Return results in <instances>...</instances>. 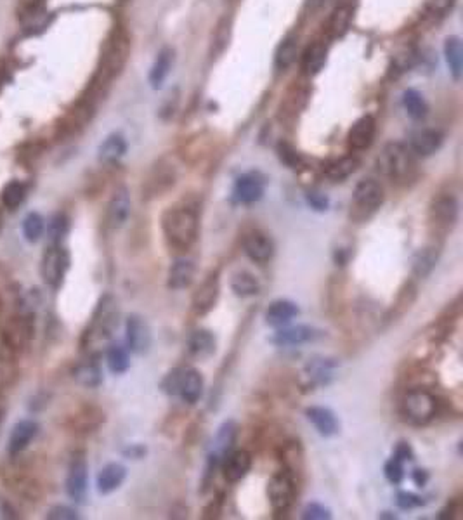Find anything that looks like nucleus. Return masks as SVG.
Wrapping results in <instances>:
<instances>
[{
	"instance_id": "f257e3e1",
	"label": "nucleus",
	"mask_w": 463,
	"mask_h": 520,
	"mask_svg": "<svg viewBox=\"0 0 463 520\" xmlns=\"http://www.w3.org/2000/svg\"><path fill=\"white\" fill-rule=\"evenodd\" d=\"M161 229L170 246L191 248L200 234V212L188 201L172 205L161 215Z\"/></svg>"
},
{
	"instance_id": "f03ea898",
	"label": "nucleus",
	"mask_w": 463,
	"mask_h": 520,
	"mask_svg": "<svg viewBox=\"0 0 463 520\" xmlns=\"http://www.w3.org/2000/svg\"><path fill=\"white\" fill-rule=\"evenodd\" d=\"M204 377L195 368H174L160 381L161 392L181 397L186 404H196L204 396Z\"/></svg>"
},
{
	"instance_id": "7ed1b4c3",
	"label": "nucleus",
	"mask_w": 463,
	"mask_h": 520,
	"mask_svg": "<svg viewBox=\"0 0 463 520\" xmlns=\"http://www.w3.org/2000/svg\"><path fill=\"white\" fill-rule=\"evenodd\" d=\"M384 188L375 179H363L356 184L351 203V219L356 222H364L373 217L378 208L384 205Z\"/></svg>"
},
{
	"instance_id": "20e7f679",
	"label": "nucleus",
	"mask_w": 463,
	"mask_h": 520,
	"mask_svg": "<svg viewBox=\"0 0 463 520\" xmlns=\"http://www.w3.org/2000/svg\"><path fill=\"white\" fill-rule=\"evenodd\" d=\"M415 167L413 153L408 146L401 143L385 144L382 153L377 158V170L384 177L392 181H403L411 174Z\"/></svg>"
},
{
	"instance_id": "39448f33",
	"label": "nucleus",
	"mask_w": 463,
	"mask_h": 520,
	"mask_svg": "<svg viewBox=\"0 0 463 520\" xmlns=\"http://www.w3.org/2000/svg\"><path fill=\"white\" fill-rule=\"evenodd\" d=\"M401 413L408 423L415 427L428 425L437 413V399L425 388L408 390L401 399Z\"/></svg>"
},
{
	"instance_id": "423d86ee",
	"label": "nucleus",
	"mask_w": 463,
	"mask_h": 520,
	"mask_svg": "<svg viewBox=\"0 0 463 520\" xmlns=\"http://www.w3.org/2000/svg\"><path fill=\"white\" fill-rule=\"evenodd\" d=\"M458 200L453 194L444 192L432 200L431 210H428V224H431L435 238L446 236L455 228L456 221H458Z\"/></svg>"
},
{
	"instance_id": "0eeeda50",
	"label": "nucleus",
	"mask_w": 463,
	"mask_h": 520,
	"mask_svg": "<svg viewBox=\"0 0 463 520\" xmlns=\"http://www.w3.org/2000/svg\"><path fill=\"white\" fill-rule=\"evenodd\" d=\"M268 498L275 512H288L297 499L295 475L286 470V468L276 472L268 482Z\"/></svg>"
},
{
	"instance_id": "6e6552de",
	"label": "nucleus",
	"mask_w": 463,
	"mask_h": 520,
	"mask_svg": "<svg viewBox=\"0 0 463 520\" xmlns=\"http://www.w3.org/2000/svg\"><path fill=\"white\" fill-rule=\"evenodd\" d=\"M70 264H72V259H70L68 250L63 245H50L43 253L42 268H40L46 285L54 290L59 288L66 278V272L70 271Z\"/></svg>"
},
{
	"instance_id": "1a4fd4ad",
	"label": "nucleus",
	"mask_w": 463,
	"mask_h": 520,
	"mask_svg": "<svg viewBox=\"0 0 463 520\" xmlns=\"http://www.w3.org/2000/svg\"><path fill=\"white\" fill-rule=\"evenodd\" d=\"M118 326V303L113 295L101 297L96 310H94L92 323L87 332L89 339L106 340L115 333Z\"/></svg>"
},
{
	"instance_id": "9d476101",
	"label": "nucleus",
	"mask_w": 463,
	"mask_h": 520,
	"mask_svg": "<svg viewBox=\"0 0 463 520\" xmlns=\"http://www.w3.org/2000/svg\"><path fill=\"white\" fill-rule=\"evenodd\" d=\"M125 342H127V349L137 356H143L151 349L153 333L148 321L139 314H130L125 319Z\"/></svg>"
},
{
	"instance_id": "9b49d317",
	"label": "nucleus",
	"mask_w": 463,
	"mask_h": 520,
	"mask_svg": "<svg viewBox=\"0 0 463 520\" xmlns=\"http://www.w3.org/2000/svg\"><path fill=\"white\" fill-rule=\"evenodd\" d=\"M89 489V467L83 452H75L70 461L68 477H66V494L75 503H83Z\"/></svg>"
},
{
	"instance_id": "f8f14e48",
	"label": "nucleus",
	"mask_w": 463,
	"mask_h": 520,
	"mask_svg": "<svg viewBox=\"0 0 463 520\" xmlns=\"http://www.w3.org/2000/svg\"><path fill=\"white\" fill-rule=\"evenodd\" d=\"M266 192V177L260 172H246L235 181L233 201L239 205H252L262 200Z\"/></svg>"
},
{
	"instance_id": "ddd939ff",
	"label": "nucleus",
	"mask_w": 463,
	"mask_h": 520,
	"mask_svg": "<svg viewBox=\"0 0 463 520\" xmlns=\"http://www.w3.org/2000/svg\"><path fill=\"white\" fill-rule=\"evenodd\" d=\"M324 332L314 328V326H307V324H297V326H282L278 332L273 333L269 342L275 343L278 347H295L304 346V343L316 342V340L323 339Z\"/></svg>"
},
{
	"instance_id": "4468645a",
	"label": "nucleus",
	"mask_w": 463,
	"mask_h": 520,
	"mask_svg": "<svg viewBox=\"0 0 463 520\" xmlns=\"http://www.w3.org/2000/svg\"><path fill=\"white\" fill-rule=\"evenodd\" d=\"M219 295H221V279H219V272H212L207 278L201 281V285L195 290L191 299L193 312L198 316L210 312L217 303Z\"/></svg>"
},
{
	"instance_id": "2eb2a0df",
	"label": "nucleus",
	"mask_w": 463,
	"mask_h": 520,
	"mask_svg": "<svg viewBox=\"0 0 463 520\" xmlns=\"http://www.w3.org/2000/svg\"><path fill=\"white\" fill-rule=\"evenodd\" d=\"M243 252L255 264H268L275 257V243L266 232L250 231L243 238Z\"/></svg>"
},
{
	"instance_id": "dca6fc26",
	"label": "nucleus",
	"mask_w": 463,
	"mask_h": 520,
	"mask_svg": "<svg viewBox=\"0 0 463 520\" xmlns=\"http://www.w3.org/2000/svg\"><path fill=\"white\" fill-rule=\"evenodd\" d=\"M252 463V454H250L248 451H245V449H236L235 451V449H233V451H229L221 461L222 475H224L226 481L235 484V482L243 481V479L248 475Z\"/></svg>"
},
{
	"instance_id": "f3484780",
	"label": "nucleus",
	"mask_w": 463,
	"mask_h": 520,
	"mask_svg": "<svg viewBox=\"0 0 463 520\" xmlns=\"http://www.w3.org/2000/svg\"><path fill=\"white\" fill-rule=\"evenodd\" d=\"M375 136H377V121L373 117L366 114V117H361L359 120L354 121L349 134H347V144L354 151L368 150L373 144Z\"/></svg>"
},
{
	"instance_id": "a211bd4d",
	"label": "nucleus",
	"mask_w": 463,
	"mask_h": 520,
	"mask_svg": "<svg viewBox=\"0 0 463 520\" xmlns=\"http://www.w3.org/2000/svg\"><path fill=\"white\" fill-rule=\"evenodd\" d=\"M128 50H130L128 37L125 35L124 32L115 33L113 39H111L110 42V47H108L106 56H104V72H106L108 75H117V73L124 68L125 63H127Z\"/></svg>"
},
{
	"instance_id": "6ab92c4d",
	"label": "nucleus",
	"mask_w": 463,
	"mask_h": 520,
	"mask_svg": "<svg viewBox=\"0 0 463 520\" xmlns=\"http://www.w3.org/2000/svg\"><path fill=\"white\" fill-rule=\"evenodd\" d=\"M306 418L313 423L316 432L323 437H333L340 432V420L330 408L309 406L306 410Z\"/></svg>"
},
{
	"instance_id": "aec40b11",
	"label": "nucleus",
	"mask_w": 463,
	"mask_h": 520,
	"mask_svg": "<svg viewBox=\"0 0 463 520\" xmlns=\"http://www.w3.org/2000/svg\"><path fill=\"white\" fill-rule=\"evenodd\" d=\"M196 278V264L193 259L181 257L172 262L167 272V286L170 290H186Z\"/></svg>"
},
{
	"instance_id": "412c9836",
	"label": "nucleus",
	"mask_w": 463,
	"mask_h": 520,
	"mask_svg": "<svg viewBox=\"0 0 463 520\" xmlns=\"http://www.w3.org/2000/svg\"><path fill=\"white\" fill-rule=\"evenodd\" d=\"M300 314L299 306L292 300L286 299H278L275 302H271L264 312V321L266 324L273 326V328H282L286 324L292 323V319H295Z\"/></svg>"
},
{
	"instance_id": "4be33fe9",
	"label": "nucleus",
	"mask_w": 463,
	"mask_h": 520,
	"mask_svg": "<svg viewBox=\"0 0 463 520\" xmlns=\"http://www.w3.org/2000/svg\"><path fill=\"white\" fill-rule=\"evenodd\" d=\"M128 215H130V194H128L127 188H118L113 192L110 203H108L106 210V221L111 229H120L121 226L127 222Z\"/></svg>"
},
{
	"instance_id": "5701e85b",
	"label": "nucleus",
	"mask_w": 463,
	"mask_h": 520,
	"mask_svg": "<svg viewBox=\"0 0 463 520\" xmlns=\"http://www.w3.org/2000/svg\"><path fill=\"white\" fill-rule=\"evenodd\" d=\"M442 146V134L434 128H422L411 134L410 150L417 157H431Z\"/></svg>"
},
{
	"instance_id": "b1692460",
	"label": "nucleus",
	"mask_w": 463,
	"mask_h": 520,
	"mask_svg": "<svg viewBox=\"0 0 463 520\" xmlns=\"http://www.w3.org/2000/svg\"><path fill=\"white\" fill-rule=\"evenodd\" d=\"M39 432V423L35 420H21L14 425L11 435H9L8 451L11 457L25 451Z\"/></svg>"
},
{
	"instance_id": "393cba45",
	"label": "nucleus",
	"mask_w": 463,
	"mask_h": 520,
	"mask_svg": "<svg viewBox=\"0 0 463 520\" xmlns=\"http://www.w3.org/2000/svg\"><path fill=\"white\" fill-rule=\"evenodd\" d=\"M125 479H127V468L121 463L111 461V463L104 465L99 470V474H97V491L101 494H111V492L117 491L124 484Z\"/></svg>"
},
{
	"instance_id": "a878e982",
	"label": "nucleus",
	"mask_w": 463,
	"mask_h": 520,
	"mask_svg": "<svg viewBox=\"0 0 463 520\" xmlns=\"http://www.w3.org/2000/svg\"><path fill=\"white\" fill-rule=\"evenodd\" d=\"M217 349V340L210 330H195L188 339V350L196 359H208L215 354Z\"/></svg>"
},
{
	"instance_id": "bb28decb",
	"label": "nucleus",
	"mask_w": 463,
	"mask_h": 520,
	"mask_svg": "<svg viewBox=\"0 0 463 520\" xmlns=\"http://www.w3.org/2000/svg\"><path fill=\"white\" fill-rule=\"evenodd\" d=\"M127 153V141L121 134H111L106 139L101 143L99 150H97V158L101 163L113 165L120 161Z\"/></svg>"
},
{
	"instance_id": "cd10ccee",
	"label": "nucleus",
	"mask_w": 463,
	"mask_h": 520,
	"mask_svg": "<svg viewBox=\"0 0 463 520\" xmlns=\"http://www.w3.org/2000/svg\"><path fill=\"white\" fill-rule=\"evenodd\" d=\"M337 366H339V363L335 359H328V357L309 361L306 366V374L311 380V385L323 387V385L330 383L333 378V370Z\"/></svg>"
},
{
	"instance_id": "c85d7f7f",
	"label": "nucleus",
	"mask_w": 463,
	"mask_h": 520,
	"mask_svg": "<svg viewBox=\"0 0 463 520\" xmlns=\"http://www.w3.org/2000/svg\"><path fill=\"white\" fill-rule=\"evenodd\" d=\"M238 423L235 420H226L221 427L217 428V434L214 439V449L212 452L217 454L219 458H224L229 451H233L238 439Z\"/></svg>"
},
{
	"instance_id": "c756f323",
	"label": "nucleus",
	"mask_w": 463,
	"mask_h": 520,
	"mask_svg": "<svg viewBox=\"0 0 463 520\" xmlns=\"http://www.w3.org/2000/svg\"><path fill=\"white\" fill-rule=\"evenodd\" d=\"M73 380L86 388H96L103 383V371L97 361H83L73 370Z\"/></svg>"
},
{
	"instance_id": "7c9ffc66",
	"label": "nucleus",
	"mask_w": 463,
	"mask_h": 520,
	"mask_svg": "<svg viewBox=\"0 0 463 520\" xmlns=\"http://www.w3.org/2000/svg\"><path fill=\"white\" fill-rule=\"evenodd\" d=\"M231 292L239 299H248V297L259 295L260 283L252 272L248 271H238L231 276Z\"/></svg>"
},
{
	"instance_id": "2f4dec72",
	"label": "nucleus",
	"mask_w": 463,
	"mask_h": 520,
	"mask_svg": "<svg viewBox=\"0 0 463 520\" xmlns=\"http://www.w3.org/2000/svg\"><path fill=\"white\" fill-rule=\"evenodd\" d=\"M172 64H174V50L165 47V49H161L160 52H158L157 59H155L153 66H151L150 83L153 89L161 87V83L165 82V79H167L168 73H170Z\"/></svg>"
},
{
	"instance_id": "473e14b6",
	"label": "nucleus",
	"mask_w": 463,
	"mask_h": 520,
	"mask_svg": "<svg viewBox=\"0 0 463 520\" xmlns=\"http://www.w3.org/2000/svg\"><path fill=\"white\" fill-rule=\"evenodd\" d=\"M175 184V168L172 165L160 163L153 170L151 181H148V189L151 197H160L161 192L168 191Z\"/></svg>"
},
{
	"instance_id": "72a5a7b5",
	"label": "nucleus",
	"mask_w": 463,
	"mask_h": 520,
	"mask_svg": "<svg viewBox=\"0 0 463 520\" xmlns=\"http://www.w3.org/2000/svg\"><path fill=\"white\" fill-rule=\"evenodd\" d=\"M444 56L448 68L455 80H460L463 72V47L458 37H448L444 42Z\"/></svg>"
},
{
	"instance_id": "f704fd0d",
	"label": "nucleus",
	"mask_w": 463,
	"mask_h": 520,
	"mask_svg": "<svg viewBox=\"0 0 463 520\" xmlns=\"http://www.w3.org/2000/svg\"><path fill=\"white\" fill-rule=\"evenodd\" d=\"M354 9L351 4H342L339 8L333 9L330 21H328V33L332 37H342L344 33L349 30L351 23H353Z\"/></svg>"
},
{
	"instance_id": "c9c22d12",
	"label": "nucleus",
	"mask_w": 463,
	"mask_h": 520,
	"mask_svg": "<svg viewBox=\"0 0 463 520\" xmlns=\"http://www.w3.org/2000/svg\"><path fill=\"white\" fill-rule=\"evenodd\" d=\"M359 168V160L356 157H344L340 160L332 161L324 168V175L333 182H342Z\"/></svg>"
},
{
	"instance_id": "e433bc0d",
	"label": "nucleus",
	"mask_w": 463,
	"mask_h": 520,
	"mask_svg": "<svg viewBox=\"0 0 463 520\" xmlns=\"http://www.w3.org/2000/svg\"><path fill=\"white\" fill-rule=\"evenodd\" d=\"M326 47L323 43H313L306 49L302 56V70L307 75H316L323 70L324 63H326Z\"/></svg>"
},
{
	"instance_id": "4c0bfd02",
	"label": "nucleus",
	"mask_w": 463,
	"mask_h": 520,
	"mask_svg": "<svg viewBox=\"0 0 463 520\" xmlns=\"http://www.w3.org/2000/svg\"><path fill=\"white\" fill-rule=\"evenodd\" d=\"M437 259H439L437 245H431V246H427V248L420 250L413 260V272L418 276V278H425V276L431 274L432 269L435 268Z\"/></svg>"
},
{
	"instance_id": "58836bf2",
	"label": "nucleus",
	"mask_w": 463,
	"mask_h": 520,
	"mask_svg": "<svg viewBox=\"0 0 463 520\" xmlns=\"http://www.w3.org/2000/svg\"><path fill=\"white\" fill-rule=\"evenodd\" d=\"M106 363L111 373L124 374L125 371L130 368V357H128V350L120 343H113L108 347L106 350Z\"/></svg>"
},
{
	"instance_id": "ea45409f",
	"label": "nucleus",
	"mask_w": 463,
	"mask_h": 520,
	"mask_svg": "<svg viewBox=\"0 0 463 520\" xmlns=\"http://www.w3.org/2000/svg\"><path fill=\"white\" fill-rule=\"evenodd\" d=\"M403 106H404V110H406V113L410 114L413 120H422V118H425V114H427V111H428L424 96L415 89L404 90Z\"/></svg>"
},
{
	"instance_id": "a19ab883",
	"label": "nucleus",
	"mask_w": 463,
	"mask_h": 520,
	"mask_svg": "<svg viewBox=\"0 0 463 520\" xmlns=\"http://www.w3.org/2000/svg\"><path fill=\"white\" fill-rule=\"evenodd\" d=\"M43 231H46V221L39 212H30L23 219V236L26 241L37 243L43 236Z\"/></svg>"
},
{
	"instance_id": "79ce46f5",
	"label": "nucleus",
	"mask_w": 463,
	"mask_h": 520,
	"mask_svg": "<svg viewBox=\"0 0 463 520\" xmlns=\"http://www.w3.org/2000/svg\"><path fill=\"white\" fill-rule=\"evenodd\" d=\"M25 194V186L19 181H11L4 186V189H2V203H4V207L9 208V210H14V208H18L19 205L23 203Z\"/></svg>"
},
{
	"instance_id": "37998d69",
	"label": "nucleus",
	"mask_w": 463,
	"mask_h": 520,
	"mask_svg": "<svg viewBox=\"0 0 463 520\" xmlns=\"http://www.w3.org/2000/svg\"><path fill=\"white\" fill-rule=\"evenodd\" d=\"M70 231V219L64 214H54L50 217L49 226H47V234L52 245H61L64 236Z\"/></svg>"
},
{
	"instance_id": "c03bdc74",
	"label": "nucleus",
	"mask_w": 463,
	"mask_h": 520,
	"mask_svg": "<svg viewBox=\"0 0 463 520\" xmlns=\"http://www.w3.org/2000/svg\"><path fill=\"white\" fill-rule=\"evenodd\" d=\"M297 59V40L295 39H285L282 42V46L276 50V68L278 70H286L288 66H292L293 61Z\"/></svg>"
},
{
	"instance_id": "a18cd8bd",
	"label": "nucleus",
	"mask_w": 463,
	"mask_h": 520,
	"mask_svg": "<svg viewBox=\"0 0 463 520\" xmlns=\"http://www.w3.org/2000/svg\"><path fill=\"white\" fill-rule=\"evenodd\" d=\"M282 457L286 470L295 475V470H299V461L302 463V451H300L299 442H286L282 449Z\"/></svg>"
},
{
	"instance_id": "49530a36",
	"label": "nucleus",
	"mask_w": 463,
	"mask_h": 520,
	"mask_svg": "<svg viewBox=\"0 0 463 520\" xmlns=\"http://www.w3.org/2000/svg\"><path fill=\"white\" fill-rule=\"evenodd\" d=\"M384 475L392 486H400L404 479V463L395 457L388 458L384 465Z\"/></svg>"
},
{
	"instance_id": "de8ad7c7",
	"label": "nucleus",
	"mask_w": 463,
	"mask_h": 520,
	"mask_svg": "<svg viewBox=\"0 0 463 520\" xmlns=\"http://www.w3.org/2000/svg\"><path fill=\"white\" fill-rule=\"evenodd\" d=\"M302 517L304 520H330L332 519V510L324 506L323 503H307L302 510Z\"/></svg>"
},
{
	"instance_id": "09e8293b",
	"label": "nucleus",
	"mask_w": 463,
	"mask_h": 520,
	"mask_svg": "<svg viewBox=\"0 0 463 520\" xmlns=\"http://www.w3.org/2000/svg\"><path fill=\"white\" fill-rule=\"evenodd\" d=\"M425 503L427 501H425L424 498L413 494V492L400 491L397 494H395V505L400 506L401 510H413V508H418V506H424Z\"/></svg>"
},
{
	"instance_id": "8fccbe9b",
	"label": "nucleus",
	"mask_w": 463,
	"mask_h": 520,
	"mask_svg": "<svg viewBox=\"0 0 463 520\" xmlns=\"http://www.w3.org/2000/svg\"><path fill=\"white\" fill-rule=\"evenodd\" d=\"M47 519L49 520H77V519H80V515L75 508H72V506L56 505L47 512Z\"/></svg>"
},
{
	"instance_id": "3c124183",
	"label": "nucleus",
	"mask_w": 463,
	"mask_h": 520,
	"mask_svg": "<svg viewBox=\"0 0 463 520\" xmlns=\"http://www.w3.org/2000/svg\"><path fill=\"white\" fill-rule=\"evenodd\" d=\"M306 200H307V205L316 212H324V210H328V207H330V200H328V197L319 191H309L306 194Z\"/></svg>"
},
{
	"instance_id": "603ef678",
	"label": "nucleus",
	"mask_w": 463,
	"mask_h": 520,
	"mask_svg": "<svg viewBox=\"0 0 463 520\" xmlns=\"http://www.w3.org/2000/svg\"><path fill=\"white\" fill-rule=\"evenodd\" d=\"M278 154H279V158H282V161H285V163L288 165V167L293 168V167H297V165H299V161H300L299 153H297V151L293 150V148L290 146V144H285V143L279 144V146H278Z\"/></svg>"
},
{
	"instance_id": "864d4df0",
	"label": "nucleus",
	"mask_w": 463,
	"mask_h": 520,
	"mask_svg": "<svg viewBox=\"0 0 463 520\" xmlns=\"http://www.w3.org/2000/svg\"><path fill=\"white\" fill-rule=\"evenodd\" d=\"M392 457H395L397 460L403 461V463H404V461H413L415 460V451H413V448L410 446V442L400 441L397 444H395L394 454H392Z\"/></svg>"
},
{
	"instance_id": "5fc2aeb1",
	"label": "nucleus",
	"mask_w": 463,
	"mask_h": 520,
	"mask_svg": "<svg viewBox=\"0 0 463 520\" xmlns=\"http://www.w3.org/2000/svg\"><path fill=\"white\" fill-rule=\"evenodd\" d=\"M455 4L456 0H428L427 9L432 14H444V12H448Z\"/></svg>"
},
{
	"instance_id": "6e6d98bb",
	"label": "nucleus",
	"mask_w": 463,
	"mask_h": 520,
	"mask_svg": "<svg viewBox=\"0 0 463 520\" xmlns=\"http://www.w3.org/2000/svg\"><path fill=\"white\" fill-rule=\"evenodd\" d=\"M146 446L143 444H128L127 448L121 449V454L125 458H128V460H141V458L146 457Z\"/></svg>"
},
{
	"instance_id": "4d7b16f0",
	"label": "nucleus",
	"mask_w": 463,
	"mask_h": 520,
	"mask_svg": "<svg viewBox=\"0 0 463 520\" xmlns=\"http://www.w3.org/2000/svg\"><path fill=\"white\" fill-rule=\"evenodd\" d=\"M411 479H413V482L418 488H424V486H427L431 475H428V472L424 470V468H415V470L411 472Z\"/></svg>"
},
{
	"instance_id": "13d9d810",
	"label": "nucleus",
	"mask_w": 463,
	"mask_h": 520,
	"mask_svg": "<svg viewBox=\"0 0 463 520\" xmlns=\"http://www.w3.org/2000/svg\"><path fill=\"white\" fill-rule=\"evenodd\" d=\"M16 512L9 506V503L0 501V519H14Z\"/></svg>"
},
{
	"instance_id": "bf43d9fd",
	"label": "nucleus",
	"mask_w": 463,
	"mask_h": 520,
	"mask_svg": "<svg viewBox=\"0 0 463 520\" xmlns=\"http://www.w3.org/2000/svg\"><path fill=\"white\" fill-rule=\"evenodd\" d=\"M378 519H395V515L391 512H384V513H380V515H378Z\"/></svg>"
},
{
	"instance_id": "052dcab7",
	"label": "nucleus",
	"mask_w": 463,
	"mask_h": 520,
	"mask_svg": "<svg viewBox=\"0 0 463 520\" xmlns=\"http://www.w3.org/2000/svg\"><path fill=\"white\" fill-rule=\"evenodd\" d=\"M321 2H323V0H309V2H307V6H309V8H317Z\"/></svg>"
},
{
	"instance_id": "680f3d73",
	"label": "nucleus",
	"mask_w": 463,
	"mask_h": 520,
	"mask_svg": "<svg viewBox=\"0 0 463 520\" xmlns=\"http://www.w3.org/2000/svg\"><path fill=\"white\" fill-rule=\"evenodd\" d=\"M2 417H4V408L0 406V421H2Z\"/></svg>"
}]
</instances>
